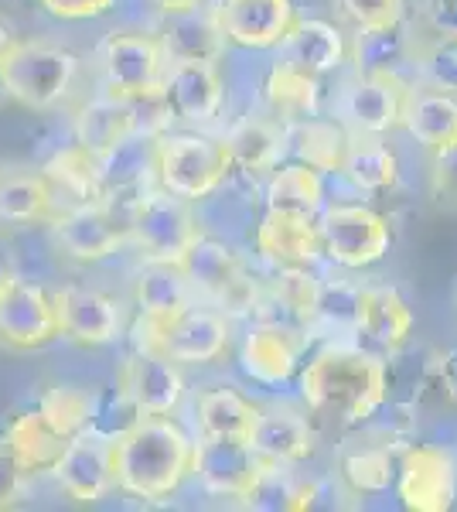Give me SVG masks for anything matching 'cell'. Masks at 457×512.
Instances as JSON below:
<instances>
[{"mask_svg":"<svg viewBox=\"0 0 457 512\" xmlns=\"http://www.w3.org/2000/svg\"><path fill=\"white\" fill-rule=\"evenodd\" d=\"M246 509H260V512H294L314 506V489L301 485L294 475L287 472V465L280 461H263L256 482L249 485V492L243 495Z\"/></svg>","mask_w":457,"mask_h":512,"instance_id":"obj_38","label":"cell"},{"mask_svg":"<svg viewBox=\"0 0 457 512\" xmlns=\"http://www.w3.org/2000/svg\"><path fill=\"white\" fill-rule=\"evenodd\" d=\"M362 318V287L348 280H324L318 284V301H314V321L335 328V332L355 335Z\"/></svg>","mask_w":457,"mask_h":512,"instance_id":"obj_42","label":"cell"},{"mask_svg":"<svg viewBox=\"0 0 457 512\" xmlns=\"http://www.w3.org/2000/svg\"><path fill=\"white\" fill-rule=\"evenodd\" d=\"M263 461L246 441H226V437H202L195 444V465L191 475H198L202 489L219 499H243L249 485L256 482Z\"/></svg>","mask_w":457,"mask_h":512,"instance_id":"obj_16","label":"cell"},{"mask_svg":"<svg viewBox=\"0 0 457 512\" xmlns=\"http://www.w3.org/2000/svg\"><path fill=\"white\" fill-rule=\"evenodd\" d=\"M342 472L355 492H386L393 482V451L389 448H365L345 458Z\"/></svg>","mask_w":457,"mask_h":512,"instance_id":"obj_44","label":"cell"},{"mask_svg":"<svg viewBox=\"0 0 457 512\" xmlns=\"http://www.w3.org/2000/svg\"><path fill=\"white\" fill-rule=\"evenodd\" d=\"M457 495V468L451 451L413 444L403 451L400 499L410 512H447Z\"/></svg>","mask_w":457,"mask_h":512,"instance_id":"obj_14","label":"cell"},{"mask_svg":"<svg viewBox=\"0 0 457 512\" xmlns=\"http://www.w3.org/2000/svg\"><path fill=\"white\" fill-rule=\"evenodd\" d=\"M137 349L157 352L178 366H205L229 349V321L209 308H185L164 325H137Z\"/></svg>","mask_w":457,"mask_h":512,"instance_id":"obj_5","label":"cell"},{"mask_svg":"<svg viewBox=\"0 0 457 512\" xmlns=\"http://www.w3.org/2000/svg\"><path fill=\"white\" fill-rule=\"evenodd\" d=\"M226 41L239 48H277L297 24L294 0H219L215 7Z\"/></svg>","mask_w":457,"mask_h":512,"instance_id":"obj_15","label":"cell"},{"mask_svg":"<svg viewBox=\"0 0 457 512\" xmlns=\"http://www.w3.org/2000/svg\"><path fill=\"white\" fill-rule=\"evenodd\" d=\"M355 28H389V24L403 21V0H335Z\"/></svg>","mask_w":457,"mask_h":512,"instance_id":"obj_47","label":"cell"},{"mask_svg":"<svg viewBox=\"0 0 457 512\" xmlns=\"http://www.w3.org/2000/svg\"><path fill=\"white\" fill-rule=\"evenodd\" d=\"M434 192L447 202H457V140L434 151Z\"/></svg>","mask_w":457,"mask_h":512,"instance_id":"obj_49","label":"cell"},{"mask_svg":"<svg viewBox=\"0 0 457 512\" xmlns=\"http://www.w3.org/2000/svg\"><path fill=\"white\" fill-rule=\"evenodd\" d=\"M437 369H440V386H444V393L457 403V349L440 355Z\"/></svg>","mask_w":457,"mask_h":512,"instance_id":"obj_52","label":"cell"},{"mask_svg":"<svg viewBox=\"0 0 457 512\" xmlns=\"http://www.w3.org/2000/svg\"><path fill=\"white\" fill-rule=\"evenodd\" d=\"M157 137L161 134H144L134 130L127 140L106 151L99 158V178H103L106 195H127L144 188L147 178H154V154H157Z\"/></svg>","mask_w":457,"mask_h":512,"instance_id":"obj_31","label":"cell"},{"mask_svg":"<svg viewBox=\"0 0 457 512\" xmlns=\"http://www.w3.org/2000/svg\"><path fill=\"white\" fill-rule=\"evenodd\" d=\"M18 41V31H14V24L7 21V18H0V59L7 55V48Z\"/></svg>","mask_w":457,"mask_h":512,"instance_id":"obj_54","label":"cell"},{"mask_svg":"<svg viewBox=\"0 0 457 512\" xmlns=\"http://www.w3.org/2000/svg\"><path fill=\"white\" fill-rule=\"evenodd\" d=\"M420 72L437 93H457V38H434L420 52Z\"/></svg>","mask_w":457,"mask_h":512,"instance_id":"obj_46","label":"cell"},{"mask_svg":"<svg viewBox=\"0 0 457 512\" xmlns=\"http://www.w3.org/2000/svg\"><path fill=\"white\" fill-rule=\"evenodd\" d=\"M41 175H45L48 185H52L55 212H58V198H65V209L106 198L103 178H99V158H96V154H89L86 147H79V144L58 151L55 158L41 168Z\"/></svg>","mask_w":457,"mask_h":512,"instance_id":"obj_30","label":"cell"},{"mask_svg":"<svg viewBox=\"0 0 457 512\" xmlns=\"http://www.w3.org/2000/svg\"><path fill=\"white\" fill-rule=\"evenodd\" d=\"M318 277L307 274V267H280L277 280H273V294L294 311L297 325L311 328L314 325V301H318Z\"/></svg>","mask_w":457,"mask_h":512,"instance_id":"obj_45","label":"cell"},{"mask_svg":"<svg viewBox=\"0 0 457 512\" xmlns=\"http://www.w3.org/2000/svg\"><path fill=\"white\" fill-rule=\"evenodd\" d=\"M52 338H58L52 294L4 270L0 274V345L14 352H35Z\"/></svg>","mask_w":457,"mask_h":512,"instance_id":"obj_10","label":"cell"},{"mask_svg":"<svg viewBox=\"0 0 457 512\" xmlns=\"http://www.w3.org/2000/svg\"><path fill=\"white\" fill-rule=\"evenodd\" d=\"M307 349L304 328L294 325H260L256 321L253 332L243 342V369L256 383L280 386L294 376L297 362Z\"/></svg>","mask_w":457,"mask_h":512,"instance_id":"obj_21","label":"cell"},{"mask_svg":"<svg viewBox=\"0 0 457 512\" xmlns=\"http://www.w3.org/2000/svg\"><path fill=\"white\" fill-rule=\"evenodd\" d=\"M93 403H96V393H89L86 386H76V383H55L41 393L38 400V414L55 427L58 434L72 437L86 434L89 431V420H93Z\"/></svg>","mask_w":457,"mask_h":512,"instance_id":"obj_41","label":"cell"},{"mask_svg":"<svg viewBox=\"0 0 457 512\" xmlns=\"http://www.w3.org/2000/svg\"><path fill=\"white\" fill-rule=\"evenodd\" d=\"M413 89L403 76H359V82L345 86L338 96V117H342L355 134H389L403 127V113L410 103Z\"/></svg>","mask_w":457,"mask_h":512,"instance_id":"obj_12","label":"cell"},{"mask_svg":"<svg viewBox=\"0 0 457 512\" xmlns=\"http://www.w3.org/2000/svg\"><path fill=\"white\" fill-rule=\"evenodd\" d=\"M116 383L127 390L130 400L140 407V414H174V407L181 403V393H185L178 362L147 349H137L123 362Z\"/></svg>","mask_w":457,"mask_h":512,"instance_id":"obj_20","label":"cell"},{"mask_svg":"<svg viewBox=\"0 0 457 512\" xmlns=\"http://www.w3.org/2000/svg\"><path fill=\"white\" fill-rule=\"evenodd\" d=\"M195 410H198L202 437H226V441H249L256 414H260V407H253L232 386H212V390H205L198 396Z\"/></svg>","mask_w":457,"mask_h":512,"instance_id":"obj_34","label":"cell"},{"mask_svg":"<svg viewBox=\"0 0 457 512\" xmlns=\"http://www.w3.org/2000/svg\"><path fill=\"white\" fill-rule=\"evenodd\" d=\"M256 250L277 267H311L321 256L318 219L301 216V212L267 209L260 229H256Z\"/></svg>","mask_w":457,"mask_h":512,"instance_id":"obj_22","label":"cell"},{"mask_svg":"<svg viewBox=\"0 0 457 512\" xmlns=\"http://www.w3.org/2000/svg\"><path fill=\"white\" fill-rule=\"evenodd\" d=\"M406 59H410V38L403 21L389 28H355L352 62L359 76H400Z\"/></svg>","mask_w":457,"mask_h":512,"instance_id":"obj_36","label":"cell"},{"mask_svg":"<svg viewBox=\"0 0 457 512\" xmlns=\"http://www.w3.org/2000/svg\"><path fill=\"white\" fill-rule=\"evenodd\" d=\"M130 212H120L113 198L72 205L52 216V239L69 260L99 263L113 256L130 236Z\"/></svg>","mask_w":457,"mask_h":512,"instance_id":"obj_8","label":"cell"},{"mask_svg":"<svg viewBox=\"0 0 457 512\" xmlns=\"http://www.w3.org/2000/svg\"><path fill=\"white\" fill-rule=\"evenodd\" d=\"M178 267L191 284V294H205L209 301L226 304L232 311H249L253 304V280L246 277L239 256L219 239L198 236L178 260Z\"/></svg>","mask_w":457,"mask_h":512,"instance_id":"obj_11","label":"cell"},{"mask_svg":"<svg viewBox=\"0 0 457 512\" xmlns=\"http://www.w3.org/2000/svg\"><path fill=\"white\" fill-rule=\"evenodd\" d=\"M137 304L144 315L140 321H147V325H164V321L191 308V284L178 263L147 260V267L137 274Z\"/></svg>","mask_w":457,"mask_h":512,"instance_id":"obj_29","label":"cell"},{"mask_svg":"<svg viewBox=\"0 0 457 512\" xmlns=\"http://www.w3.org/2000/svg\"><path fill=\"white\" fill-rule=\"evenodd\" d=\"M55 216L48 178L35 168L0 164V229H24Z\"/></svg>","mask_w":457,"mask_h":512,"instance_id":"obj_23","label":"cell"},{"mask_svg":"<svg viewBox=\"0 0 457 512\" xmlns=\"http://www.w3.org/2000/svg\"><path fill=\"white\" fill-rule=\"evenodd\" d=\"M423 18L437 38H457V0H423Z\"/></svg>","mask_w":457,"mask_h":512,"instance_id":"obj_51","label":"cell"},{"mask_svg":"<svg viewBox=\"0 0 457 512\" xmlns=\"http://www.w3.org/2000/svg\"><path fill=\"white\" fill-rule=\"evenodd\" d=\"M161 96L171 110V120L209 123L222 110V79L215 62H174L164 72Z\"/></svg>","mask_w":457,"mask_h":512,"instance_id":"obj_17","label":"cell"},{"mask_svg":"<svg viewBox=\"0 0 457 512\" xmlns=\"http://www.w3.org/2000/svg\"><path fill=\"white\" fill-rule=\"evenodd\" d=\"M137 130V113L130 99L116 96H99L93 103L79 106L76 113V144L86 147L89 154L103 158L106 151H113L120 140H127Z\"/></svg>","mask_w":457,"mask_h":512,"instance_id":"obj_28","label":"cell"},{"mask_svg":"<svg viewBox=\"0 0 457 512\" xmlns=\"http://www.w3.org/2000/svg\"><path fill=\"white\" fill-rule=\"evenodd\" d=\"M144 417L140 407L127 396L120 383L106 393H96V403H93V420H89V434L103 437V441H116Z\"/></svg>","mask_w":457,"mask_h":512,"instance_id":"obj_43","label":"cell"},{"mask_svg":"<svg viewBox=\"0 0 457 512\" xmlns=\"http://www.w3.org/2000/svg\"><path fill=\"white\" fill-rule=\"evenodd\" d=\"M157 11L164 14H181V11H191V7H198L202 0H151Z\"/></svg>","mask_w":457,"mask_h":512,"instance_id":"obj_53","label":"cell"},{"mask_svg":"<svg viewBox=\"0 0 457 512\" xmlns=\"http://www.w3.org/2000/svg\"><path fill=\"white\" fill-rule=\"evenodd\" d=\"M287 151L314 171H342L348 134L342 123L311 117L304 123L287 127Z\"/></svg>","mask_w":457,"mask_h":512,"instance_id":"obj_35","label":"cell"},{"mask_svg":"<svg viewBox=\"0 0 457 512\" xmlns=\"http://www.w3.org/2000/svg\"><path fill=\"white\" fill-rule=\"evenodd\" d=\"M99 69H103L106 96L116 99H144L161 93L168 59L157 35L144 31H116L99 45Z\"/></svg>","mask_w":457,"mask_h":512,"instance_id":"obj_6","label":"cell"},{"mask_svg":"<svg viewBox=\"0 0 457 512\" xmlns=\"http://www.w3.org/2000/svg\"><path fill=\"white\" fill-rule=\"evenodd\" d=\"M226 151L232 168H243L246 175H263L280 164L287 154V127L273 117H246L226 134Z\"/></svg>","mask_w":457,"mask_h":512,"instance_id":"obj_26","label":"cell"},{"mask_svg":"<svg viewBox=\"0 0 457 512\" xmlns=\"http://www.w3.org/2000/svg\"><path fill=\"white\" fill-rule=\"evenodd\" d=\"M301 396L318 414L338 417L345 424H362L389 396L386 359L365 349L331 345L307 362L301 373Z\"/></svg>","mask_w":457,"mask_h":512,"instance_id":"obj_2","label":"cell"},{"mask_svg":"<svg viewBox=\"0 0 457 512\" xmlns=\"http://www.w3.org/2000/svg\"><path fill=\"white\" fill-rule=\"evenodd\" d=\"M52 478L62 485V492L76 502H99L113 489V465H110V441L96 434H79L69 441V448L52 468Z\"/></svg>","mask_w":457,"mask_h":512,"instance_id":"obj_18","label":"cell"},{"mask_svg":"<svg viewBox=\"0 0 457 512\" xmlns=\"http://www.w3.org/2000/svg\"><path fill=\"white\" fill-rule=\"evenodd\" d=\"M4 444L11 448L14 461H18L24 478H28V475H52L58 458L69 448V437L58 434L38 410H28V414L11 420Z\"/></svg>","mask_w":457,"mask_h":512,"instance_id":"obj_27","label":"cell"},{"mask_svg":"<svg viewBox=\"0 0 457 512\" xmlns=\"http://www.w3.org/2000/svg\"><path fill=\"white\" fill-rule=\"evenodd\" d=\"M232 161L222 140L205 134H168L157 137L154 178L164 192L178 198H205L229 178Z\"/></svg>","mask_w":457,"mask_h":512,"instance_id":"obj_4","label":"cell"},{"mask_svg":"<svg viewBox=\"0 0 457 512\" xmlns=\"http://www.w3.org/2000/svg\"><path fill=\"white\" fill-rule=\"evenodd\" d=\"M246 444L260 458L280 461V465H297V461L311 458L314 427L307 424V417L294 414V410H280V407L260 410Z\"/></svg>","mask_w":457,"mask_h":512,"instance_id":"obj_25","label":"cell"},{"mask_svg":"<svg viewBox=\"0 0 457 512\" xmlns=\"http://www.w3.org/2000/svg\"><path fill=\"white\" fill-rule=\"evenodd\" d=\"M127 226L137 250L144 253V260H161V263H178L188 246L202 236L195 212L188 209L185 198L164 192V188L137 198L134 209H130Z\"/></svg>","mask_w":457,"mask_h":512,"instance_id":"obj_7","label":"cell"},{"mask_svg":"<svg viewBox=\"0 0 457 512\" xmlns=\"http://www.w3.org/2000/svg\"><path fill=\"white\" fill-rule=\"evenodd\" d=\"M58 335L86 349L110 345L123 332V311L110 294L93 287H62L52 294Z\"/></svg>","mask_w":457,"mask_h":512,"instance_id":"obj_13","label":"cell"},{"mask_svg":"<svg viewBox=\"0 0 457 512\" xmlns=\"http://www.w3.org/2000/svg\"><path fill=\"white\" fill-rule=\"evenodd\" d=\"M280 48H284V62L297 65V69L311 72V76H318V79L345 62V38H342V31L328 21L297 18L294 31H290Z\"/></svg>","mask_w":457,"mask_h":512,"instance_id":"obj_32","label":"cell"},{"mask_svg":"<svg viewBox=\"0 0 457 512\" xmlns=\"http://www.w3.org/2000/svg\"><path fill=\"white\" fill-rule=\"evenodd\" d=\"M7 99H11V96H7V82H4V69H0V106H7Z\"/></svg>","mask_w":457,"mask_h":512,"instance_id":"obj_55","label":"cell"},{"mask_svg":"<svg viewBox=\"0 0 457 512\" xmlns=\"http://www.w3.org/2000/svg\"><path fill=\"white\" fill-rule=\"evenodd\" d=\"M21 485H24L21 465L14 461L11 448L0 441V509H11L21 499Z\"/></svg>","mask_w":457,"mask_h":512,"instance_id":"obj_50","label":"cell"},{"mask_svg":"<svg viewBox=\"0 0 457 512\" xmlns=\"http://www.w3.org/2000/svg\"><path fill=\"white\" fill-rule=\"evenodd\" d=\"M7 96L28 110H52L72 89L79 59L52 41H14L0 59Z\"/></svg>","mask_w":457,"mask_h":512,"instance_id":"obj_3","label":"cell"},{"mask_svg":"<svg viewBox=\"0 0 457 512\" xmlns=\"http://www.w3.org/2000/svg\"><path fill=\"white\" fill-rule=\"evenodd\" d=\"M267 205L270 209L284 212H301V216L318 219L324 209V185L321 175L307 164H284V168H273L270 188H267Z\"/></svg>","mask_w":457,"mask_h":512,"instance_id":"obj_40","label":"cell"},{"mask_svg":"<svg viewBox=\"0 0 457 512\" xmlns=\"http://www.w3.org/2000/svg\"><path fill=\"white\" fill-rule=\"evenodd\" d=\"M318 216L321 250L338 267H372L389 253L393 236H389V222L379 212L365 209V205H331V209H321Z\"/></svg>","mask_w":457,"mask_h":512,"instance_id":"obj_9","label":"cell"},{"mask_svg":"<svg viewBox=\"0 0 457 512\" xmlns=\"http://www.w3.org/2000/svg\"><path fill=\"white\" fill-rule=\"evenodd\" d=\"M38 4L58 21H89V18H103L116 0H38Z\"/></svg>","mask_w":457,"mask_h":512,"instance_id":"obj_48","label":"cell"},{"mask_svg":"<svg viewBox=\"0 0 457 512\" xmlns=\"http://www.w3.org/2000/svg\"><path fill=\"white\" fill-rule=\"evenodd\" d=\"M403 127L417 137L427 151L457 140V103L447 93H413L403 113Z\"/></svg>","mask_w":457,"mask_h":512,"instance_id":"obj_37","label":"cell"},{"mask_svg":"<svg viewBox=\"0 0 457 512\" xmlns=\"http://www.w3.org/2000/svg\"><path fill=\"white\" fill-rule=\"evenodd\" d=\"M413 332V311L393 287H362V318L355 328L359 349L389 359Z\"/></svg>","mask_w":457,"mask_h":512,"instance_id":"obj_19","label":"cell"},{"mask_svg":"<svg viewBox=\"0 0 457 512\" xmlns=\"http://www.w3.org/2000/svg\"><path fill=\"white\" fill-rule=\"evenodd\" d=\"M113 489L144 502L171 499L195 465V441L171 414H144L110 441Z\"/></svg>","mask_w":457,"mask_h":512,"instance_id":"obj_1","label":"cell"},{"mask_svg":"<svg viewBox=\"0 0 457 512\" xmlns=\"http://www.w3.org/2000/svg\"><path fill=\"white\" fill-rule=\"evenodd\" d=\"M157 41H161L168 62H215L226 48V35L215 21V11L205 14L198 7L181 14H164Z\"/></svg>","mask_w":457,"mask_h":512,"instance_id":"obj_24","label":"cell"},{"mask_svg":"<svg viewBox=\"0 0 457 512\" xmlns=\"http://www.w3.org/2000/svg\"><path fill=\"white\" fill-rule=\"evenodd\" d=\"M342 175L352 181L355 188H365V192H382V188L396 185L400 164H396V154L389 151L386 144L372 140V134H355V137H348Z\"/></svg>","mask_w":457,"mask_h":512,"instance_id":"obj_39","label":"cell"},{"mask_svg":"<svg viewBox=\"0 0 457 512\" xmlns=\"http://www.w3.org/2000/svg\"><path fill=\"white\" fill-rule=\"evenodd\" d=\"M267 103H270V117L280 120L284 127L318 117V103H321L318 76H311V72L297 69L290 62H277L267 79Z\"/></svg>","mask_w":457,"mask_h":512,"instance_id":"obj_33","label":"cell"}]
</instances>
